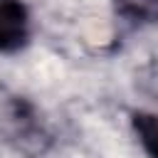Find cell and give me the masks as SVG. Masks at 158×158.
I'll return each instance as SVG.
<instances>
[{
	"label": "cell",
	"instance_id": "6da1fadb",
	"mask_svg": "<svg viewBox=\"0 0 158 158\" xmlns=\"http://www.w3.org/2000/svg\"><path fill=\"white\" fill-rule=\"evenodd\" d=\"M2 131H5L7 141H12L17 146V151H22L27 156L42 153L44 146L49 143L44 126L40 123V118L35 116L32 106L25 99H15L7 104L5 114H2Z\"/></svg>",
	"mask_w": 158,
	"mask_h": 158
},
{
	"label": "cell",
	"instance_id": "7a4b0ae2",
	"mask_svg": "<svg viewBox=\"0 0 158 158\" xmlns=\"http://www.w3.org/2000/svg\"><path fill=\"white\" fill-rule=\"evenodd\" d=\"M30 40V15L20 0H0V52H15Z\"/></svg>",
	"mask_w": 158,
	"mask_h": 158
},
{
	"label": "cell",
	"instance_id": "3957f363",
	"mask_svg": "<svg viewBox=\"0 0 158 158\" xmlns=\"http://www.w3.org/2000/svg\"><path fill=\"white\" fill-rule=\"evenodd\" d=\"M133 131L151 158H158V114L151 111H133L131 114Z\"/></svg>",
	"mask_w": 158,
	"mask_h": 158
},
{
	"label": "cell",
	"instance_id": "277c9868",
	"mask_svg": "<svg viewBox=\"0 0 158 158\" xmlns=\"http://www.w3.org/2000/svg\"><path fill=\"white\" fill-rule=\"evenodd\" d=\"M114 7L123 20L133 25L158 22V0H114Z\"/></svg>",
	"mask_w": 158,
	"mask_h": 158
}]
</instances>
